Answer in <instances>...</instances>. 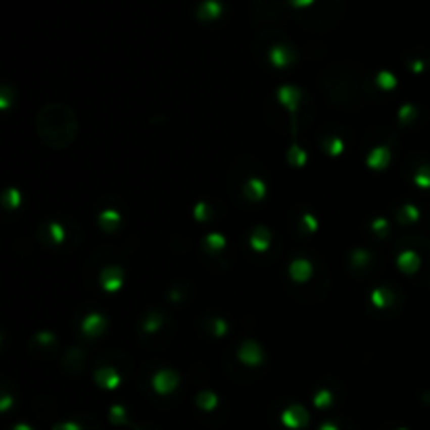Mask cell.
<instances>
[{"mask_svg": "<svg viewBox=\"0 0 430 430\" xmlns=\"http://www.w3.org/2000/svg\"><path fill=\"white\" fill-rule=\"evenodd\" d=\"M193 214H196L198 220H206V218H208V206H206L204 202H200V204L196 206V210H193Z\"/></svg>", "mask_w": 430, "mask_h": 430, "instance_id": "4dcf8cb0", "label": "cell"}, {"mask_svg": "<svg viewBox=\"0 0 430 430\" xmlns=\"http://www.w3.org/2000/svg\"><path fill=\"white\" fill-rule=\"evenodd\" d=\"M212 331L216 336H225L227 334V321H225V319H214V321H212Z\"/></svg>", "mask_w": 430, "mask_h": 430, "instance_id": "83f0119b", "label": "cell"}, {"mask_svg": "<svg viewBox=\"0 0 430 430\" xmlns=\"http://www.w3.org/2000/svg\"><path fill=\"white\" fill-rule=\"evenodd\" d=\"M9 405H11V397H5V399H3V405H0V409H7Z\"/></svg>", "mask_w": 430, "mask_h": 430, "instance_id": "f35d334b", "label": "cell"}, {"mask_svg": "<svg viewBox=\"0 0 430 430\" xmlns=\"http://www.w3.org/2000/svg\"><path fill=\"white\" fill-rule=\"evenodd\" d=\"M94 380H97V384L99 386H103V388H118L120 386V373L114 369V367H103V369H99L94 373Z\"/></svg>", "mask_w": 430, "mask_h": 430, "instance_id": "ba28073f", "label": "cell"}, {"mask_svg": "<svg viewBox=\"0 0 430 430\" xmlns=\"http://www.w3.org/2000/svg\"><path fill=\"white\" fill-rule=\"evenodd\" d=\"M281 422L288 428H302L304 424L309 422V413H307V409L300 407V405H292V407H288L281 413Z\"/></svg>", "mask_w": 430, "mask_h": 430, "instance_id": "277c9868", "label": "cell"}, {"mask_svg": "<svg viewBox=\"0 0 430 430\" xmlns=\"http://www.w3.org/2000/svg\"><path fill=\"white\" fill-rule=\"evenodd\" d=\"M371 302L376 304L378 309H386V307H391V304H393V294L388 292L386 288H378V290H373V292H371Z\"/></svg>", "mask_w": 430, "mask_h": 430, "instance_id": "9a60e30c", "label": "cell"}, {"mask_svg": "<svg viewBox=\"0 0 430 430\" xmlns=\"http://www.w3.org/2000/svg\"><path fill=\"white\" fill-rule=\"evenodd\" d=\"M422 69V63H413V72H420Z\"/></svg>", "mask_w": 430, "mask_h": 430, "instance_id": "b9f144b4", "label": "cell"}, {"mask_svg": "<svg viewBox=\"0 0 430 430\" xmlns=\"http://www.w3.org/2000/svg\"><path fill=\"white\" fill-rule=\"evenodd\" d=\"M250 244H252V248L256 250V252H265V250L269 248V244H271V233H269V229L258 227V229L252 233V237H250Z\"/></svg>", "mask_w": 430, "mask_h": 430, "instance_id": "7c38bea8", "label": "cell"}, {"mask_svg": "<svg viewBox=\"0 0 430 430\" xmlns=\"http://www.w3.org/2000/svg\"><path fill=\"white\" fill-rule=\"evenodd\" d=\"M265 193H267V185L262 183L260 178H250V181L246 183V196L250 200L260 202L262 198H265Z\"/></svg>", "mask_w": 430, "mask_h": 430, "instance_id": "4fadbf2b", "label": "cell"}, {"mask_svg": "<svg viewBox=\"0 0 430 430\" xmlns=\"http://www.w3.org/2000/svg\"><path fill=\"white\" fill-rule=\"evenodd\" d=\"M313 0H292V5L294 7H307V5H311Z\"/></svg>", "mask_w": 430, "mask_h": 430, "instance_id": "74e56055", "label": "cell"}, {"mask_svg": "<svg viewBox=\"0 0 430 430\" xmlns=\"http://www.w3.org/2000/svg\"><path fill=\"white\" fill-rule=\"evenodd\" d=\"M124 407H120V405H114L112 407V422H124Z\"/></svg>", "mask_w": 430, "mask_h": 430, "instance_id": "d6a6232c", "label": "cell"}, {"mask_svg": "<svg viewBox=\"0 0 430 430\" xmlns=\"http://www.w3.org/2000/svg\"><path fill=\"white\" fill-rule=\"evenodd\" d=\"M413 116H415V107H413V105H403V107L399 109V118H401V122H409Z\"/></svg>", "mask_w": 430, "mask_h": 430, "instance_id": "4316f807", "label": "cell"}, {"mask_svg": "<svg viewBox=\"0 0 430 430\" xmlns=\"http://www.w3.org/2000/svg\"><path fill=\"white\" fill-rule=\"evenodd\" d=\"M418 216H420V210L415 206L407 204L401 208V220H418Z\"/></svg>", "mask_w": 430, "mask_h": 430, "instance_id": "cb8c5ba5", "label": "cell"}, {"mask_svg": "<svg viewBox=\"0 0 430 430\" xmlns=\"http://www.w3.org/2000/svg\"><path fill=\"white\" fill-rule=\"evenodd\" d=\"M38 340L42 344H49V342H53V336L49 334V331H42V334H38Z\"/></svg>", "mask_w": 430, "mask_h": 430, "instance_id": "8d00e7d4", "label": "cell"}, {"mask_svg": "<svg viewBox=\"0 0 430 430\" xmlns=\"http://www.w3.org/2000/svg\"><path fill=\"white\" fill-rule=\"evenodd\" d=\"M151 384H154V391L160 393V395H168L172 393L174 388L178 386V376L172 371V369H160L154 380H151Z\"/></svg>", "mask_w": 430, "mask_h": 430, "instance_id": "7a4b0ae2", "label": "cell"}, {"mask_svg": "<svg viewBox=\"0 0 430 430\" xmlns=\"http://www.w3.org/2000/svg\"><path fill=\"white\" fill-rule=\"evenodd\" d=\"M200 15H202L204 19H214V17H218V15H220V5L214 3V0H208V3L202 5Z\"/></svg>", "mask_w": 430, "mask_h": 430, "instance_id": "ffe728a7", "label": "cell"}, {"mask_svg": "<svg viewBox=\"0 0 430 430\" xmlns=\"http://www.w3.org/2000/svg\"><path fill=\"white\" fill-rule=\"evenodd\" d=\"M277 99H279L281 105H285L290 112H296V107L300 103V90L294 88V86H281L279 90H277Z\"/></svg>", "mask_w": 430, "mask_h": 430, "instance_id": "52a82bcc", "label": "cell"}, {"mask_svg": "<svg viewBox=\"0 0 430 430\" xmlns=\"http://www.w3.org/2000/svg\"><path fill=\"white\" fill-rule=\"evenodd\" d=\"M397 265L403 273H415L420 267V256L413 252V250H405V252H401L399 258H397Z\"/></svg>", "mask_w": 430, "mask_h": 430, "instance_id": "9c48e42d", "label": "cell"}, {"mask_svg": "<svg viewBox=\"0 0 430 430\" xmlns=\"http://www.w3.org/2000/svg\"><path fill=\"white\" fill-rule=\"evenodd\" d=\"M53 430H82V428L76 422H63V424H57Z\"/></svg>", "mask_w": 430, "mask_h": 430, "instance_id": "836d02e7", "label": "cell"}, {"mask_svg": "<svg viewBox=\"0 0 430 430\" xmlns=\"http://www.w3.org/2000/svg\"><path fill=\"white\" fill-rule=\"evenodd\" d=\"M302 220H304V223H307L309 231H315V229H317V220L313 218V214H304V216H302Z\"/></svg>", "mask_w": 430, "mask_h": 430, "instance_id": "d590c367", "label": "cell"}, {"mask_svg": "<svg viewBox=\"0 0 430 430\" xmlns=\"http://www.w3.org/2000/svg\"><path fill=\"white\" fill-rule=\"evenodd\" d=\"M388 160H391L388 149L386 147H376L367 156V166H369V168H373V170H382V168H386V166H388Z\"/></svg>", "mask_w": 430, "mask_h": 430, "instance_id": "30bf717a", "label": "cell"}, {"mask_svg": "<svg viewBox=\"0 0 430 430\" xmlns=\"http://www.w3.org/2000/svg\"><path fill=\"white\" fill-rule=\"evenodd\" d=\"M21 204V193L17 189H9L5 193V206L7 208H17Z\"/></svg>", "mask_w": 430, "mask_h": 430, "instance_id": "7402d4cb", "label": "cell"}, {"mask_svg": "<svg viewBox=\"0 0 430 430\" xmlns=\"http://www.w3.org/2000/svg\"><path fill=\"white\" fill-rule=\"evenodd\" d=\"M225 246H227V240L220 233H210L206 237V248L210 252H220V250H225Z\"/></svg>", "mask_w": 430, "mask_h": 430, "instance_id": "ac0fdd59", "label": "cell"}, {"mask_svg": "<svg viewBox=\"0 0 430 430\" xmlns=\"http://www.w3.org/2000/svg\"><path fill=\"white\" fill-rule=\"evenodd\" d=\"M371 227H373V231H376V233H380V231L388 229V223H386L384 218H378V220H373V225H371Z\"/></svg>", "mask_w": 430, "mask_h": 430, "instance_id": "e575fe53", "label": "cell"}, {"mask_svg": "<svg viewBox=\"0 0 430 430\" xmlns=\"http://www.w3.org/2000/svg\"><path fill=\"white\" fill-rule=\"evenodd\" d=\"M378 86L384 88V90H393L397 86V80L391 72H380L378 74Z\"/></svg>", "mask_w": 430, "mask_h": 430, "instance_id": "44dd1931", "label": "cell"}, {"mask_svg": "<svg viewBox=\"0 0 430 430\" xmlns=\"http://www.w3.org/2000/svg\"><path fill=\"white\" fill-rule=\"evenodd\" d=\"M198 405L202 409H206V411H212L218 405V397L214 393H210V391H204V393L198 395Z\"/></svg>", "mask_w": 430, "mask_h": 430, "instance_id": "e0dca14e", "label": "cell"}, {"mask_svg": "<svg viewBox=\"0 0 430 430\" xmlns=\"http://www.w3.org/2000/svg\"><path fill=\"white\" fill-rule=\"evenodd\" d=\"M237 357H240V361L250 365V367H256L262 363V349L254 342V340H246L242 346H240V351H237Z\"/></svg>", "mask_w": 430, "mask_h": 430, "instance_id": "3957f363", "label": "cell"}, {"mask_svg": "<svg viewBox=\"0 0 430 430\" xmlns=\"http://www.w3.org/2000/svg\"><path fill=\"white\" fill-rule=\"evenodd\" d=\"M99 225H101L105 231H114V229L120 225V214H118V210H105V212H101Z\"/></svg>", "mask_w": 430, "mask_h": 430, "instance_id": "2e32d148", "label": "cell"}, {"mask_svg": "<svg viewBox=\"0 0 430 430\" xmlns=\"http://www.w3.org/2000/svg\"><path fill=\"white\" fill-rule=\"evenodd\" d=\"M160 323H162L160 315H149V319L145 321V331H151V334H154V331L160 327Z\"/></svg>", "mask_w": 430, "mask_h": 430, "instance_id": "484cf974", "label": "cell"}, {"mask_svg": "<svg viewBox=\"0 0 430 430\" xmlns=\"http://www.w3.org/2000/svg\"><path fill=\"white\" fill-rule=\"evenodd\" d=\"M342 149H344V145H342L340 138H331V141L327 143V151H329L331 156H340Z\"/></svg>", "mask_w": 430, "mask_h": 430, "instance_id": "f1b7e54d", "label": "cell"}, {"mask_svg": "<svg viewBox=\"0 0 430 430\" xmlns=\"http://www.w3.org/2000/svg\"><path fill=\"white\" fill-rule=\"evenodd\" d=\"M101 288L105 292H116L122 288V269L118 267H107L101 273Z\"/></svg>", "mask_w": 430, "mask_h": 430, "instance_id": "8992f818", "label": "cell"}, {"mask_svg": "<svg viewBox=\"0 0 430 430\" xmlns=\"http://www.w3.org/2000/svg\"><path fill=\"white\" fill-rule=\"evenodd\" d=\"M13 430H32V428H30V426H27V424H17V426H15V428H13Z\"/></svg>", "mask_w": 430, "mask_h": 430, "instance_id": "60d3db41", "label": "cell"}, {"mask_svg": "<svg viewBox=\"0 0 430 430\" xmlns=\"http://www.w3.org/2000/svg\"><path fill=\"white\" fill-rule=\"evenodd\" d=\"M415 185L424 187V189L430 187V168H428V166H424V168L418 170V174H415Z\"/></svg>", "mask_w": 430, "mask_h": 430, "instance_id": "603a6c76", "label": "cell"}, {"mask_svg": "<svg viewBox=\"0 0 430 430\" xmlns=\"http://www.w3.org/2000/svg\"><path fill=\"white\" fill-rule=\"evenodd\" d=\"M269 59H271V63L275 67H285L290 61H292V55H290V51L283 49V46H275L269 53Z\"/></svg>", "mask_w": 430, "mask_h": 430, "instance_id": "5bb4252c", "label": "cell"}, {"mask_svg": "<svg viewBox=\"0 0 430 430\" xmlns=\"http://www.w3.org/2000/svg\"><path fill=\"white\" fill-rule=\"evenodd\" d=\"M367 252H363V250H357V252H353V260H355V265L357 267H363V262L367 260Z\"/></svg>", "mask_w": 430, "mask_h": 430, "instance_id": "1f68e13d", "label": "cell"}, {"mask_svg": "<svg viewBox=\"0 0 430 430\" xmlns=\"http://www.w3.org/2000/svg\"><path fill=\"white\" fill-rule=\"evenodd\" d=\"M49 231H51V235H53V240H55V242H63L65 235H63V227H61V225L53 223V225L49 227Z\"/></svg>", "mask_w": 430, "mask_h": 430, "instance_id": "f546056e", "label": "cell"}, {"mask_svg": "<svg viewBox=\"0 0 430 430\" xmlns=\"http://www.w3.org/2000/svg\"><path fill=\"white\" fill-rule=\"evenodd\" d=\"M103 327H105V319H103L101 315H97V313L88 315L84 321H82V331H84L86 336H97V334H101Z\"/></svg>", "mask_w": 430, "mask_h": 430, "instance_id": "8fae6325", "label": "cell"}, {"mask_svg": "<svg viewBox=\"0 0 430 430\" xmlns=\"http://www.w3.org/2000/svg\"><path fill=\"white\" fill-rule=\"evenodd\" d=\"M315 405H317V407H327V405H331V393H329V391H319V393L315 395Z\"/></svg>", "mask_w": 430, "mask_h": 430, "instance_id": "d4e9b609", "label": "cell"}, {"mask_svg": "<svg viewBox=\"0 0 430 430\" xmlns=\"http://www.w3.org/2000/svg\"><path fill=\"white\" fill-rule=\"evenodd\" d=\"M319 430H338V428H336L334 424H323V426L319 428Z\"/></svg>", "mask_w": 430, "mask_h": 430, "instance_id": "ab89813d", "label": "cell"}, {"mask_svg": "<svg viewBox=\"0 0 430 430\" xmlns=\"http://www.w3.org/2000/svg\"><path fill=\"white\" fill-rule=\"evenodd\" d=\"M288 162L292 166H296V168H300V166L307 164V154H304L298 145H292V149L288 151Z\"/></svg>", "mask_w": 430, "mask_h": 430, "instance_id": "d6986e66", "label": "cell"}, {"mask_svg": "<svg viewBox=\"0 0 430 430\" xmlns=\"http://www.w3.org/2000/svg\"><path fill=\"white\" fill-rule=\"evenodd\" d=\"M36 128L46 145L63 149L65 145L74 141L78 124L72 109H65L61 105H46L38 116Z\"/></svg>", "mask_w": 430, "mask_h": 430, "instance_id": "6da1fadb", "label": "cell"}, {"mask_svg": "<svg viewBox=\"0 0 430 430\" xmlns=\"http://www.w3.org/2000/svg\"><path fill=\"white\" fill-rule=\"evenodd\" d=\"M313 275V267L307 258H296L292 265H290V277L296 281V283H304L309 281Z\"/></svg>", "mask_w": 430, "mask_h": 430, "instance_id": "5b68a950", "label": "cell"}]
</instances>
